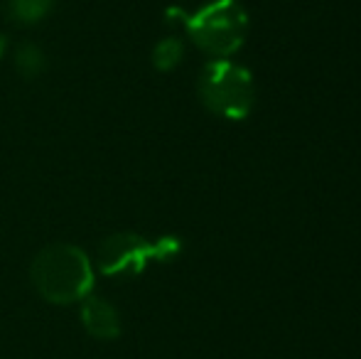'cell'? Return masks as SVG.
I'll return each instance as SVG.
<instances>
[{"label":"cell","mask_w":361,"mask_h":359,"mask_svg":"<svg viewBox=\"0 0 361 359\" xmlns=\"http://www.w3.org/2000/svg\"><path fill=\"white\" fill-rule=\"evenodd\" d=\"M18 69L25 77H35L42 69V52L35 44H25L18 52Z\"/></svg>","instance_id":"ba28073f"},{"label":"cell","mask_w":361,"mask_h":359,"mask_svg":"<svg viewBox=\"0 0 361 359\" xmlns=\"http://www.w3.org/2000/svg\"><path fill=\"white\" fill-rule=\"evenodd\" d=\"M177 13V10H175ZM185 20L187 32L195 37L204 52L214 54L216 59H226L243 42L248 28V15L236 0H214L197 10L195 15L177 13Z\"/></svg>","instance_id":"7a4b0ae2"},{"label":"cell","mask_w":361,"mask_h":359,"mask_svg":"<svg viewBox=\"0 0 361 359\" xmlns=\"http://www.w3.org/2000/svg\"><path fill=\"white\" fill-rule=\"evenodd\" d=\"M200 94L207 109L224 118L241 121L253 109L251 74L228 59H214L207 64L200 79Z\"/></svg>","instance_id":"3957f363"},{"label":"cell","mask_w":361,"mask_h":359,"mask_svg":"<svg viewBox=\"0 0 361 359\" xmlns=\"http://www.w3.org/2000/svg\"><path fill=\"white\" fill-rule=\"evenodd\" d=\"M52 8V0H10V18L18 23L32 25L42 20Z\"/></svg>","instance_id":"8992f818"},{"label":"cell","mask_w":361,"mask_h":359,"mask_svg":"<svg viewBox=\"0 0 361 359\" xmlns=\"http://www.w3.org/2000/svg\"><path fill=\"white\" fill-rule=\"evenodd\" d=\"M3 54H5V37L0 35V57H3Z\"/></svg>","instance_id":"9c48e42d"},{"label":"cell","mask_w":361,"mask_h":359,"mask_svg":"<svg viewBox=\"0 0 361 359\" xmlns=\"http://www.w3.org/2000/svg\"><path fill=\"white\" fill-rule=\"evenodd\" d=\"M32 283L49 303L84 300L94 286V271L86 254L74 244H52L32 261Z\"/></svg>","instance_id":"6da1fadb"},{"label":"cell","mask_w":361,"mask_h":359,"mask_svg":"<svg viewBox=\"0 0 361 359\" xmlns=\"http://www.w3.org/2000/svg\"><path fill=\"white\" fill-rule=\"evenodd\" d=\"M81 322H84L86 332L99 337V340H114L121 332V320L116 308L96 296H86L81 300Z\"/></svg>","instance_id":"5b68a950"},{"label":"cell","mask_w":361,"mask_h":359,"mask_svg":"<svg viewBox=\"0 0 361 359\" xmlns=\"http://www.w3.org/2000/svg\"><path fill=\"white\" fill-rule=\"evenodd\" d=\"M180 241L175 236H162L155 244H147L135 234L111 236L101 246V261L106 273H138L147 261H167L180 254Z\"/></svg>","instance_id":"277c9868"},{"label":"cell","mask_w":361,"mask_h":359,"mask_svg":"<svg viewBox=\"0 0 361 359\" xmlns=\"http://www.w3.org/2000/svg\"><path fill=\"white\" fill-rule=\"evenodd\" d=\"M182 57V47L177 39H165L155 47V67L157 69H172Z\"/></svg>","instance_id":"52a82bcc"}]
</instances>
